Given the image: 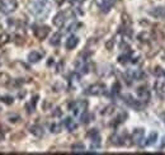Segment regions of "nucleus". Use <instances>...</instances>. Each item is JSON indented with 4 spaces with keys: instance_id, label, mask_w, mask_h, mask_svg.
<instances>
[{
    "instance_id": "obj_1",
    "label": "nucleus",
    "mask_w": 165,
    "mask_h": 155,
    "mask_svg": "<svg viewBox=\"0 0 165 155\" xmlns=\"http://www.w3.org/2000/svg\"><path fill=\"white\" fill-rule=\"evenodd\" d=\"M29 10L34 14L39 17L41 19H43V17H46L50 12V8L48 5L46 4V2H43V0H39V2H34L29 5Z\"/></svg>"
},
{
    "instance_id": "obj_2",
    "label": "nucleus",
    "mask_w": 165,
    "mask_h": 155,
    "mask_svg": "<svg viewBox=\"0 0 165 155\" xmlns=\"http://www.w3.org/2000/svg\"><path fill=\"white\" fill-rule=\"evenodd\" d=\"M17 6H18L17 0H2L0 2V12L4 14H10L17 9Z\"/></svg>"
},
{
    "instance_id": "obj_3",
    "label": "nucleus",
    "mask_w": 165,
    "mask_h": 155,
    "mask_svg": "<svg viewBox=\"0 0 165 155\" xmlns=\"http://www.w3.org/2000/svg\"><path fill=\"white\" fill-rule=\"evenodd\" d=\"M86 107H88V102L86 100H77L71 104V109H73L75 116H79V115L84 113L86 111Z\"/></svg>"
},
{
    "instance_id": "obj_4",
    "label": "nucleus",
    "mask_w": 165,
    "mask_h": 155,
    "mask_svg": "<svg viewBox=\"0 0 165 155\" xmlns=\"http://www.w3.org/2000/svg\"><path fill=\"white\" fill-rule=\"evenodd\" d=\"M106 93V85L104 84H93L92 87L88 88L86 90V94L89 96H102V94Z\"/></svg>"
},
{
    "instance_id": "obj_5",
    "label": "nucleus",
    "mask_w": 165,
    "mask_h": 155,
    "mask_svg": "<svg viewBox=\"0 0 165 155\" xmlns=\"http://www.w3.org/2000/svg\"><path fill=\"white\" fill-rule=\"evenodd\" d=\"M34 32V36H36L38 40H45L48 33H50V27H47V25H42V27H36L33 29Z\"/></svg>"
},
{
    "instance_id": "obj_6",
    "label": "nucleus",
    "mask_w": 165,
    "mask_h": 155,
    "mask_svg": "<svg viewBox=\"0 0 165 155\" xmlns=\"http://www.w3.org/2000/svg\"><path fill=\"white\" fill-rule=\"evenodd\" d=\"M137 97L141 102H147L150 99V90L146 87H141L137 89Z\"/></svg>"
},
{
    "instance_id": "obj_7",
    "label": "nucleus",
    "mask_w": 165,
    "mask_h": 155,
    "mask_svg": "<svg viewBox=\"0 0 165 155\" xmlns=\"http://www.w3.org/2000/svg\"><path fill=\"white\" fill-rule=\"evenodd\" d=\"M66 22V15L64 12H58L56 15H55V18H54V24L56 25L57 28H61L64 27V24Z\"/></svg>"
},
{
    "instance_id": "obj_8",
    "label": "nucleus",
    "mask_w": 165,
    "mask_h": 155,
    "mask_svg": "<svg viewBox=\"0 0 165 155\" xmlns=\"http://www.w3.org/2000/svg\"><path fill=\"white\" fill-rule=\"evenodd\" d=\"M144 128H135V131L132 132V140L135 144L140 145L144 140Z\"/></svg>"
},
{
    "instance_id": "obj_9",
    "label": "nucleus",
    "mask_w": 165,
    "mask_h": 155,
    "mask_svg": "<svg viewBox=\"0 0 165 155\" xmlns=\"http://www.w3.org/2000/svg\"><path fill=\"white\" fill-rule=\"evenodd\" d=\"M150 14L152 17H155V18H158V19H163V18H165V8L156 6L152 10H150Z\"/></svg>"
},
{
    "instance_id": "obj_10",
    "label": "nucleus",
    "mask_w": 165,
    "mask_h": 155,
    "mask_svg": "<svg viewBox=\"0 0 165 155\" xmlns=\"http://www.w3.org/2000/svg\"><path fill=\"white\" fill-rule=\"evenodd\" d=\"M77 43H79V38H77L76 36H70L67 40H66V48L67 50H73L77 46Z\"/></svg>"
},
{
    "instance_id": "obj_11",
    "label": "nucleus",
    "mask_w": 165,
    "mask_h": 155,
    "mask_svg": "<svg viewBox=\"0 0 165 155\" xmlns=\"http://www.w3.org/2000/svg\"><path fill=\"white\" fill-rule=\"evenodd\" d=\"M116 2H117V0H103V3L100 4V9H102V12H104V13L109 12V10H111V8L114 5Z\"/></svg>"
},
{
    "instance_id": "obj_12",
    "label": "nucleus",
    "mask_w": 165,
    "mask_h": 155,
    "mask_svg": "<svg viewBox=\"0 0 165 155\" xmlns=\"http://www.w3.org/2000/svg\"><path fill=\"white\" fill-rule=\"evenodd\" d=\"M64 125H65V127L67 128L69 131H75L76 130V127H77V125H76V122L74 121L73 118H66L65 121H64Z\"/></svg>"
},
{
    "instance_id": "obj_13",
    "label": "nucleus",
    "mask_w": 165,
    "mask_h": 155,
    "mask_svg": "<svg viewBox=\"0 0 165 155\" xmlns=\"http://www.w3.org/2000/svg\"><path fill=\"white\" fill-rule=\"evenodd\" d=\"M42 59V54H39L38 51H32V52L28 55V61L29 62H38Z\"/></svg>"
},
{
    "instance_id": "obj_14",
    "label": "nucleus",
    "mask_w": 165,
    "mask_h": 155,
    "mask_svg": "<svg viewBox=\"0 0 165 155\" xmlns=\"http://www.w3.org/2000/svg\"><path fill=\"white\" fill-rule=\"evenodd\" d=\"M31 132H32L34 136L41 137V136L43 135V128H42L41 126H38V125H36V126H32V127H31Z\"/></svg>"
},
{
    "instance_id": "obj_15",
    "label": "nucleus",
    "mask_w": 165,
    "mask_h": 155,
    "mask_svg": "<svg viewBox=\"0 0 165 155\" xmlns=\"http://www.w3.org/2000/svg\"><path fill=\"white\" fill-rule=\"evenodd\" d=\"M37 99H38V96L33 97V98H32V100H31V103H28V104H27V111L29 112V113H32V112H33V109L36 108V103H37Z\"/></svg>"
},
{
    "instance_id": "obj_16",
    "label": "nucleus",
    "mask_w": 165,
    "mask_h": 155,
    "mask_svg": "<svg viewBox=\"0 0 165 155\" xmlns=\"http://www.w3.org/2000/svg\"><path fill=\"white\" fill-rule=\"evenodd\" d=\"M60 38H61V34H60V33H55L54 36H52V38L50 40L51 45H54V46H57V45L60 43Z\"/></svg>"
},
{
    "instance_id": "obj_17",
    "label": "nucleus",
    "mask_w": 165,
    "mask_h": 155,
    "mask_svg": "<svg viewBox=\"0 0 165 155\" xmlns=\"http://www.w3.org/2000/svg\"><path fill=\"white\" fill-rule=\"evenodd\" d=\"M80 118H81V123H89L92 119H90V115L88 113V112H84V113L80 115Z\"/></svg>"
},
{
    "instance_id": "obj_18",
    "label": "nucleus",
    "mask_w": 165,
    "mask_h": 155,
    "mask_svg": "<svg viewBox=\"0 0 165 155\" xmlns=\"http://www.w3.org/2000/svg\"><path fill=\"white\" fill-rule=\"evenodd\" d=\"M156 139H158V135H156V132H151V135L147 137V141H146V145H152L155 144Z\"/></svg>"
},
{
    "instance_id": "obj_19",
    "label": "nucleus",
    "mask_w": 165,
    "mask_h": 155,
    "mask_svg": "<svg viewBox=\"0 0 165 155\" xmlns=\"http://www.w3.org/2000/svg\"><path fill=\"white\" fill-rule=\"evenodd\" d=\"M73 150L75 153H81L85 150V146H84V144H75V145H73Z\"/></svg>"
},
{
    "instance_id": "obj_20",
    "label": "nucleus",
    "mask_w": 165,
    "mask_h": 155,
    "mask_svg": "<svg viewBox=\"0 0 165 155\" xmlns=\"http://www.w3.org/2000/svg\"><path fill=\"white\" fill-rule=\"evenodd\" d=\"M129 61V55L127 54V55H121L119 57H118V62H121V64H127Z\"/></svg>"
},
{
    "instance_id": "obj_21",
    "label": "nucleus",
    "mask_w": 165,
    "mask_h": 155,
    "mask_svg": "<svg viewBox=\"0 0 165 155\" xmlns=\"http://www.w3.org/2000/svg\"><path fill=\"white\" fill-rule=\"evenodd\" d=\"M2 102L5 103V104H12V103L14 102V98L9 97V96H5V97H2Z\"/></svg>"
},
{
    "instance_id": "obj_22",
    "label": "nucleus",
    "mask_w": 165,
    "mask_h": 155,
    "mask_svg": "<svg viewBox=\"0 0 165 155\" xmlns=\"http://www.w3.org/2000/svg\"><path fill=\"white\" fill-rule=\"evenodd\" d=\"M155 74H156V76H159V78H164V76H165V71L163 70L161 67H156Z\"/></svg>"
},
{
    "instance_id": "obj_23",
    "label": "nucleus",
    "mask_w": 165,
    "mask_h": 155,
    "mask_svg": "<svg viewBox=\"0 0 165 155\" xmlns=\"http://www.w3.org/2000/svg\"><path fill=\"white\" fill-rule=\"evenodd\" d=\"M60 125H57V123H55V125H52L51 126V132H54V134H57V132H60Z\"/></svg>"
},
{
    "instance_id": "obj_24",
    "label": "nucleus",
    "mask_w": 165,
    "mask_h": 155,
    "mask_svg": "<svg viewBox=\"0 0 165 155\" xmlns=\"http://www.w3.org/2000/svg\"><path fill=\"white\" fill-rule=\"evenodd\" d=\"M118 93H119V84L116 83L113 85V88H112V94H118Z\"/></svg>"
},
{
    "instance_id": "obj_25",
    "label": "nucleus",
    "mask_w": 165,
    "mask_h": 155,
    "mask_svg": "<svg viewBox=\"0 0 165 155\" xmlns=\"http://www.w3.org/2000/svg\"><path fill=\"white\" fill-rule=\"evenodd\" d=\"M70 2H71L73 5H81L85 0H70Z\"/></svg>"
},
{
    "instance_id": "obj_26",
    "label": "nucleus",
    "mask_w": 165,
    "mask_h": 155,
    "mask_svg": "<svg viewBox=\"0 0 165 155\" xmlns=\"http://www.w3.org/2000/svg\"><path fill=\"white\" fill-rule=\"evenodd\" d=\"M8 41H9V40H8V34H3V36H2V42H4V43H6Z\"/></svg>"
},
{
    "instance_id": "obj_27",
    "label": "nucleus",
    "mask_w": 165,
    "mask_h": 155,
    "mask_svg": "<svg viewBox=\"0 0 165 155\" xmlns=\"http://www.w3.org/2000/svg\"><path fill=\"white\" fill-rule=\"evenodd\" d=\"M55 2H56V3L58 4V5H61V4H62V3L65 2V0H55Z\"/></svg>"
},
{
    "instance_id": "obj_28",
    "label": "nucleus",
    "mask_w": 165,
    "mask_h": 155,
    "mask_svg": "<svg viewBox=\"0 0 165 155\" xmlns=\"http://www.w3.org/2000/svg\"><path fill=\"white\" fill-rule=\"evenodd\" d=\"M161 117L164 118V119H163V121H164V123H165V113H163V115H161Z\"/></svg>"
},
{
    "instance_id": "obj_29",
    "label": "nucleus",
    "mask_w": 165,
    "mask_h": 155,
    "mask_svg": "<svg viewBox=\"0 0 165 155\" xmlns=\"http://www.w3.org/2000/svg\"><path fill=\"white\" fill-rule=\"evenodd\" d=\"M0 65H2V61H0Z\"/></svg>"
}]
</instances>
